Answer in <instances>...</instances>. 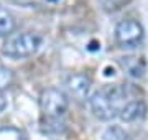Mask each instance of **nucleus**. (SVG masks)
Listing matches in <instances>:
<instances>
[{
    "mask_svg": "<svg viewBox=\"0 0 148 140\" xmlns=\"http://www.w3.org/2000/svg\"><path fill=\"white\" fill-rule=\"evenodd\" d=\"M130 96V84H110L95 91L89 99V104L95 117H99L101 120H112L120 114L125 104L130 102L125 101Z\"/></svg>",
    "mask_w": 148,
    "mask_h": 140,
    "instance_id": "nucleus-1",
    "label": "nucleus"
},
{
    "mask_svg": "<svg viewBox=\"0 0 148 140\" xmlns=\"http://www.w3.org/2000/svg\"><path fill=\"white\" fill-rule=\"evenodd\" d=\"M41 46V36L36 33H18L10 40H7L3 45V54L10 56V58H28L35 54Z\"/></svg>",
    "mask_w": 148,
    "mask_h": 140,
    "instance_id": "nucleus-2",
    "label": "nucleus"
},
{
    "mask_svg": "<svg viewBox=\"0 0 148 140\" xmlns=\"http://www.w3.org/2000/svg\"><path fill=\"white\" fill-rule=\"evenodd\" d=\"M40 106L41 110L46 117H54L59 119L69 107V99L61 89L56 87H49L46 91L41 92L40 97Z\"/></svg>",
    "mask_w": 148,
    "mask_h": 140,
    "instance_id": "nucleus-3",
    "label": "nucleus"
},
{
    "mask_svg": "<svg viewBox=\"0 0 148 140\" xmlns=\"http://www.w3.org/2000/svg\"><path fill=\"white\" fill-rule=\"evenodd\" d=\"M115 40L120 48H137L143 41V28L137 20L125 18L117 23Z\"/></svg>",
    "mask_w": 148,
    "mask_h": 140,
    "instance_id": "nucleus-4",
    "label": "nucleus"
},
{
    "mask_svg": "<svg viewBox=\"0 0 148 140\" xmlns=\"http://www.w3.org/2000/svg\"><path fill=\"white\" fill-rule=\"evenodd\" d=\"M66 84H68L69 92L74 97L86 99L87 94H89V91H90V86H92V79L87 74H84V73H76V74L69 76Z\"/></svg>",
    "mask_w": 148,
    "mask_h": 140,
    "instance_id": "nucleus-5",
    "label": "nucleus"
},
{
    "mask_svg": "<svg viewBox=\"0 0 148 140\" xmlns=\"http://www.w3.org/2000/svg\"><path fill=\"white\" fill-rule=\"evenodd\" d=\"M119 65L130 78H135V79L143 78L147 71V65L143 58H137V56H122L119 58Z\"/></svg>",
    "mask_w": 148,
    "mask_h": 140,
    "instance_id": "nucleus-6",
    "label": "nucleus"
},
{
    "mask_svg": "<svg viewBox=\"0 0 148 140\" xmlns=\"http://www.w3.org/2000/svg\"><path fill=\"white\" fill-rule=\"evenodd\" d=\"M145 112H147V104L143 102L142 99H135V101H130L123 106L119 117L123 122H135L138 119H142L145 115Z\"/></svg>",
    "mask_w": 148,
    "mask_h": 140,
    "instance_id": "nucleus-7",
    "label": "nucleus"
},
{
    "mask_svg": "<svg viewBox=\"0 0 148 140\" xmlns=\"http://www.w3.org/2000/svg\"><path fill=\"white\" fill-rule=\"evenodd\" d=\"M15 25L16 23H15L13 15H12L7 8L0 7V35H2V36H7V35L13 33Z\"/></svg>",
    "mask_w": 148,
    "mask_h": 140,
    "instance_id": "nucleus-8",
    "label": "nucleus"
},
{
    "mask_svg": "<svg viewBox=\"0 0 148 140\" xmlns=\"http://www.w3.org/2000/svg\"><path fill=\"white\" fill-rule=\"evenodd\" d=\"M104 140H132V139H130L128 132H125V129H122L119 125H110L104 132Z\"/></svg>",
    "mask_w": 148,
    "mask_h": 140,
    "instance_id": "nucleus-9",
    "label": "nucleus"
},
{
    "mask_svg": "<svg viewBox=\"0 0 148 140\" xmlns=\"http://www.w3.org/2000/svg\"><path fill=\"white\" fill-rule=\"evenodd\" d=\"M0 140H27L25 134L15 127H2L0 129Z\"/></svg>",
    "mask_w": 148,
    "mask_h": 140,
    "instance_id": "nucleus-10",
    "label": "nucleus"
},
{
    "mask_svg": "<svg viewBox=\"0 0 148 140\" xmlns=\"http://www.w3.org/2000/svg\"><path fill=\"white\" fill-rule=\"evenodd\" d=\"M13 82V73L12 69H8L7 66L0 65V91L3 89H8Z\"/></svg>",
    "mask_w": 148,
    "mask_h": 140,
    "instance_id": "nucleus-11",
    "label": "nucleus"
},
{
    "mask_svg": "<svg viewBox=\"0 0 148 140\" xmlns=\"http://www.w3.org/2000/svg\"><path fill=\"white\" fill-rule=\"evenodd\" d=\"M45 132H49V134H59L64 130V124L59 122V119H54V117H48L46 119V125L43 127Z\"/></svg>",
    "mask_w": 148,
    "mask_h": 140,
    "instance_id": "nucleus-12",
    "label": "nucleus"
},
{
    "mask_svg": "<svg viewBox=\"0 0 148 140\" xmlns=\"http://www.w3.org/2000/svg\"><path fill=\"white\" fill-rule=\"evenodd\" d=\"M109 3H112V5H115V7H120L123 5V3H127V0H107Z\"/></svg>",
    "mask_w": 148,
    "mask_h": 140,
    "instance_id": "nucleus-13",
    "label": "nucleus"
}]
</instances>
